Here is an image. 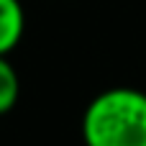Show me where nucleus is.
<instances>
[{"label":"nucleus","mask_w":146,"mask_h":146,"mask_svg":"<svg viewBox=\"0 0 146 146\" xmlns=\"http://www.w3.org/2000/svg\"><path fill=\"white\" fill-rule=\"evenodd\" d=\"M21 95V80L8 56H0V115L10 113Z\"/></svg>","instance_id":"3"},{"label":"nucleus","mask_w":146,"mask_h":146,"mask_svg":"<svg viewBox=\"0 0 146 146\" xmlns=\"http://www.w3.org/2000/svg\"><path fill=\"white\" fill-rule=\"evenodd\" d=\"M80 128L85 146H146V92L103 90L87 103Z\"/></svg>","instance_id":"1"},{"label":"nucleus","mask_w":146,"mask_h":146,"mask_svg":"<svg viewBox=\"0 0 146 146\" xmlns=\"http://www.w3.org/2000/svg\"><path fill=\"white\" fill-rule=\"evenodd\" d=\"M26 10L21 0H0V56H8L23 38Z\"/></svg>","instance_id":"2"}]
</instances>
